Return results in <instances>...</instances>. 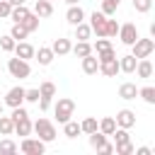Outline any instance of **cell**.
I'll use <instances>...</instances> for the list:
<instances>
[{
    "mask_svg": "<svg viewBox=\"0 0 155 155\" xmlns=\"http://www.w3.org/2000/svg\"><path fill=\"white\" fill-rule=\"evenodd\" d=\"M31 131L36 133V138H41L44 143H51V140H56V126L48 121V119H36L34 124H31Z\"/></svg>",
    "mask_w": 155,
    "mask_h": 155,
    "instance_id": "6da1fadb",
    "label": "cell"
},
{
    "mask_svg": "<svg viewBox=\"0 0 155 155\" xmlns=\"http://www.w3.org/2000/svg\"><path fill=\"white\" fill-rule=\"evenodd\" d=\"M73 114H75V102H73L70 97H61V99L56 102V107H53V116H56V121H58V124H65Z\"/></svg>",
    "mask_w": 155,
    "mask_h": 155,
    "instance_id": "7a4b0ae2",
    "label": "cell"
},
{
    "mask_svg": "<svg viewBox=\"0 0 155 155\" xmlns=\"http://www.w3.org/2000/svg\"><path fill=\"white\" fill-rule=\"evenodd\" d=\"M7 70H10V75H12V78H17V80H27V78L31 75L29 61H24V58H17V56L7 61Z\"/></svg>",
    "mask_w": 155,
    "mask_h": 155,
    "instance_id": "3957f363",
    "label": "cell"
},
{
    "mask_svg": "<svg viewBox=\"0 0 155 155\" xmlns=\"http://www.w3.org/2000/svg\"><path fill=\"white\" fill-rule=\"evenodd\" d=\"M24 155H44V150H46V143L41 140V138H29V136H24L22 138V143L17 145Z\"/></svg>",
    "mask_w": 155,
    "mask_h": 155,
    "instance_id": "277c9868",
    "label": "cell"
},
{
    "mask_svg": "<svg viewBox=\"0 0 155 155\" xmlns=\"http://www.w3.org/2000/svg\"><path fill=\"white\" fill-rule=\"evenodd\" d=\"M155 51V41L153 39H136L133 44H131V53L136 56V58H148L150 53Z\"/></svg>",
    "mask_w": 155,
    "mask_h": 155,
    "instance_id": "5b68a950",
    "label": "cell"
},
{
    "mask_svg": "<svg viewBox=\"0 0 155 155\" xmlns=\"http://www.w3.org/2000/svg\"><path fill=\"white\" fill-rule=\"evenodd\" d=\"M116 36L121 39L124 46H131L140 34H138V27H136L133 22H126V24H119V34H116Z\"/></svg>",
    "mask_w": 155,
    "mask_h": 155,
    "instance_id": "8992f818",
    "label": "cell"
},
{
    "mask_svg": "<svg viewBox=\"0 0 155 155\" xmlns=\"http://www.w3.org/2000/svg\"><path fill=\"white\" fill-rule=\"evenodd\" d=\"M90 29H92V34H97V36H107V15L104 12H92L90 15Z\"/></svg>",
    "mask_w": 155,
    "mask_h": 155,
    "instance_id": "52a82bcc",
    "label": "cell"
},
{
    "mask_svg": "<svg viewBox=\"0 0 155 155\" xmlns=\"http://www.w3.org/2000/svg\"><path fill=\"white\" fill-rule=\"evenodd\" d=\"M2 104H7L10 109H12V107L24 104V87H22V85L10 87V90H7V94H5V102H2Z\"/></svg>",
    "mask_w": 155,
    "mask_h": 155,
    "instance_id": "ba28073f",
    "label": "cell"
},
{
    "mask_svg": "<svg viewBox=\"0 0 155 155\" xmlns=\"http://www.w3.org/2000/svg\"><path fill=\"white\" fill-rule=\"evenodd\" d=\"M114 121H116L119 128H133V126H136V111H131V109H119L116 116H114Z\"/></svg>",
    "mask_w": 155,
    "mask_h": 155,
    "instance_id": "9c48e42d",
    "label": "cell"
},
{
    "mask_svg": "<svg viewBox=\"0 0 155 155\" xmlns=\"http://www.w3.org/2000/svg\"><path fill=\"white\" fill-rule=\"evenodd\" d=\"M65 19H68V24H80V22H85V10L80 7V5H68V12H65Z\"/></svg>",
    "mask_w": 155,
    "mask_h": 155,
    "instance_id": "30bf717a",
    "label": "cell"
},
{
    "mask_svg": "<svg viewBox=\"0 0 155 155\" xmlns=\"http://www.w3.org/2000/svg\"><path fill=\"white\" fill-rule=\"evenodd\" d=\"M34 46L31 44H27V41H17L15 44V48H12V53L17 56V58H24V61H29V58H34Z\"/></svg>",
    "mask_w": 155,
    "mask_h": 155,
    "instance_id": "8fae6325",
    "label": "cell"
},
{
    "mask_svg": "<svg viewBox=\"0 0 155 155\" xmlns=\"http://www.w3.org/2000/svg\"><path fill=\"white\" fill-rule=\"evenodd\" d=\"M70 48H73V44H70V39H65V36H58V39H53V44H51V51H53L56 56H65V53H70Z\"/></svg>",
    "mask_w": 155,
    "mask_h": 155,
    "instance_id": "7c38bea8",
    "label": "cell"
},
{
    "mask_svg": "<svg viewBox=\"0 0 155 155\" xmlns=\"http://www.w3.org/2000/svg\"><path fill=\"white\" fill-rule=\"evenodd\" d=\"M34 58L39 61V65H51L56 53L51 51V46H39V51H34Z\"/></svg>",
    "mask_w": 155,
    "mask_h": 155,
    "instance_id": "4fadbf2b",
    "label": "cell"
},
{
    "mask_svg": "<svg viewBox=\"0 0 155 155\" xmlns=\"http://www.w3.org/2000/svg\"><path fill=\"white\" fill-rule=\"evenodd\" d=\"M82 73L85 75H97L99 73V61H97L94 53H90V56L82 58Z\"/></svg>",
    "mask_w": 155,
    "mask_h": 155,
    "instance_id": "5bb4252c",
    "label": "cell"
},
{
    "mask_svg": "<svg viewBox=\"0 0 155 155\" xmlns=\"http://www.w3.org/2000/svg\"><path fill=\"white\" fill-rule=\"evenodd\" d=\"M138 78H143V80H148V78H153V63L148 61V58H138V63H136V70H133Z\"/></svg>",
    "mask_w": 155,
    "mask_h": 155,
    "instance_id": "9a60e30c",
    "label": "cell"
},
{
    "mask_svg": "<svg viewBox=\"0 0 155 155\" xmlns=\"http://www.w3.org/2000/svg\"><path fill=\"white\" fill-rule=\"evenodd\" d=\"M119 97L126 99V102L136 99V97H138V87H136V82H121V85H119Z\"/></svg>",
    "mask_w": 155,
    "mask_h": 155,
    "instance_id": "2e32d148",
    "label": "cell"
},
{
    "mask_svg": "<svg viewBox=\"0 0 155 155\" xmlns=\"http://www.w3.org/2000/svg\"><path fill=\"white\" fill-rule=\"evenodd\" d=\"M136 63H138V58H136L133 53H126V56H121V58H119V70L131 75V73L136 70Z\"/></svg>",
    "mask_w": 155,
    "mask_h": 155,
    "instance_id": "e0dca14e",
    "label": "cell"
},
{
    "mask_svg": "<svg viewBox=\"0 0 155 155\" xmlns=\"http://www.w3.org/2000/svg\"><path fill=\"white\" fill-rule=\"evenodd\" d=\"M99 73H104L107 78H116L121 70H119V58H111V61H104L99 63Z\"/></svg>",
    "mask_w": 155,
    "mask_h": 155,
    "instance_id": "ac0fdd59",
    "label": "cell"
},
{
    "mask_svg": "<svg viewBox=\"0 0 155 155\" xmlns=\"http://www.w3.org/2000/svg\"><path fill=\"white\" fill-rule=\"evenodd\" d=\"M29 12H31V10H29L27 5H15V7L10 10V19H12V24H22L24 17H27Z\"/></svg>",
    "mask_w": 155,
    "mask_h": 155,
    "instance_id": "d6986e66",
    "label": "cell"
},
{
    "mask_svg": "<svg viewBox=\"0 0 155 155\" xmlns=\"http://www.w3.org/2000/svg\"><path fill=\"white\" fill-rule=\"evenodd\" d=\"M15 133H17V136H22V138H24V136H29V133H31V119H29V116L17 119V121H15Z\"/></svg>",
    "mask_w": 155,
    "mask_h": 155,
    "instance_id": "ffe728a7",
    "label": "cell"
},
{
    "mask_svg": "<svg viewBox=\"0 0 155 155\" xmlns=\"http://www.w3.org/2000/svg\"><path fill=\"white\" fill-rule=\"evenodd\" d=\"M34 15H36V17H51V15H53V2H48V0H36Z\"/></svg>",
    "mask_w": 155,
    "mask_h": 155,
    "instance_id": "44dd1931",
    "label": "cell"
},
{
    "mask_svg": "<svg viewBox=\"0 0 155 155\" xmlns=\"http://www.w3.org/2000/svg\"><path fill=\"white\" fill-rule=\"evenodd\" d=\"M70 51H73V53H75L78 58H85V56L94 53V51H92V44H90V41H78V44H75V46H73Z\"/></svg>",
    "mask_w": 155,
    "mask_h": 155,
    "instance_id": "7402d4cb",
    "label": "cell"
},
{
    "mask_svg": "<svg viewBox=\"0 0 155 155\" xmlns=\"http://www.w3.org/2000/svg\"><path fill=\"white\" fill-rule=\"evenodd\" d=\"M114 128H116V121H114V116H104V119L97 124V131H102L104 136H111V133H114Z\"/></svg>",
    "mask_w": 155,
    "mask_h": 155,
    "instance_id": "603a6c76",
    "label": "cell"
},
{
    "mask_svg": "<svg viewBox=\"0 0 155 155\" xmlns=\"http://www.w3.org/2000/svg\"><path fill=\"white\" fill-rule=\"evenodd\" d=\"M90 36H92V29H90V24H87V22L75 24V39H78V41H87Z\"/></svg>",
    "mask_w": 155,
    "mask_h": 155,
    "instance_id": "cb8c5ba5",
    "label": "cell"
},
{
    "mask_svg": "<svg viewBox=\"0 0 155 155\" xmlns=\"http://www.w3.org/2000/svg\"><path fill=\"white\" fill-rule=\"evenodd\" d=\"M138 97H140L145 104H155V87H153V85L138 87Z\"/></svg>",
    "mask_w": 155,
    "mask_h": 155,
    "instance_id": "d4e9b609",
    "label": "cell"
},
{
    "mask_svg": "<svg viewBox=\"0 0 155 155\" xmlns=\"http://www.w3.org/2000/svg\"><path fill=\"white\" fill-rule=\"evenodd\" d=\"M63 133L68 136V138H78L82 131H80V124L78 121H73V119H68L65 124H63Z\"/></svg>",
    "mask_w": 155,
    "mask_h": 155,
    "instance_id": "484cf974",
    "label": "cell"
},
{
    "mask_svg": "<svg viewBox=\"0 0 155 155\" xmlns=\"http://www.w3.org/2000/svg\"><path fill=\"white\" fill-rule=\"evenodd\" d=\"M15 133V121L12 116H2L0 114V136H12Z\"/></svg>",
    "mask_w": 155,
    "mask_h": 155,
    "instance_id": "4316f807",
    "label": "cell"
},
{
    "mask_svg": "<svg viewBox=\"0 0 155 155\" xmlns=\"http://www.w3.org/2000/svg\"><path fill=\"white\" fill-rule=\"evenodd\" d=\"M39 94L46 97V99H53V97H56V85H53L51 80H44V82L39 85Z\"/></svg>",
    "mask_w": 155,
    "mask_h": 155,
    "instance_id": "83f0119b",
    "label": "cell"
},
{
    "mask_svg": "<svg viewBox=\"0 0 155 155\" xmlns=\"http://www.w3.org/2000/svg\"><path fill=\"white\" fill-rule=\"evenodd\" d=\"M39 19H41V17H36L34 12H29V15L24 17V22H22V27H24V29H27V31L31 34V31H36V29H39Z\"/></svg>",
    "mask_w": 155,
    "mask_h": 155,
    "instance_id": "f1b7e54d",
    "label": "cell"
},
{
    "mask_svg": "<svg viewBox=\"0 0 155 155\" xmlns=\"http://www.w3.org/2000/svg\"><path fill=\"white\" fill-rule=\"evenodd\" d=\"M97 124H99V121H97L94 116H87V119H82V121H80V131L90 136L92 131H97Z\"/></svg>",
    "mask_w": 155,
    "mask_h": 155,
    "instance_id": "f546056e",
    "label": "cell"
},
{
    "mask_svg": "<svg viewBox=\"0 0 155 155\" xmlns=\"http://www.w3.org/2000/svg\"><path fill=\"white\" fill-rule=\"evenodd\" d=\"M111 138H114V145H121V143H126V140H131V136H128V128H114V133H111Z\"/></svg>",
    "mask_w": 155,
    "mask_h": 155,
    "instance_id": "4dcf8cb0",
    "label": "cell"
},
{
    "mask_svg": "<svg viewBox=\"0 0 155 155\" xmlns=\"http://www.w3.org/2000/svg\"><path fill=\"white\" fill-rule=\"evenodd\" d=\"M104 143H107V136H104L102 131H92V133H90V145H92L94 150H99Z\"/></svg>",
    "mask_w": 155,
    "mask_h": 155,
    "instance_id": "1f68e13d",
    "label": "cell"
},
{
    "mask_svg": "<svg viewBox=\"0 0 155 155\" xmlns=\"http://www.w3.org/2000/svg\"><path fill=\"white\" fill-rule=\"evenodd\" d=\"M17 150H19V148H17V143H15L12 138H7V136H5V138L0 140V153H5V155H12V153H17Z\"/></svg>",
    "mask_w": 155,
    "mask_h": 155,
    "instance_id": "d6a6232c",
    "label": "cell"
},
{
    "mask_svg": "<svg viewBox=\"0 0 155 155\" xmlns=\"http://www.w3.org/2000/svg\"><path fill=\"white\" fill-rule=\"evenodd\" d=\"M119 5H121V0H102V10H99V12H104L107 17H111V15L119 10Z\"/></svg>",
    "mask_w": 155,
    "mask_h": 155,
    "instance_id": "836d02e7",
    "label": "cell"
},
{
    "mask_svg": "<svg viewBox=\"0 0 155 155\" xmlns=\"http://www.w3.org/2000/svg\"><path fill=\"white\" fill-rule=\"evenodd\" d=\"M10 36H12L15 41H24V39L29 36V31H27L22 24H12V29H10Z\"/></svg>",
    "mask_w": 155,
    "mask_h": 155,
    "instance_id": "e575fe53",
    "label": "cell"
},
{
    "mask_svg": "<svg viewBox=\"0 0 155 155\" xmlns=\"http://www.w3.org/2000/svg\"><path fill=\"white\" fill-rule=\"evenodd\" d=\"M133 150H136V145H133L131 140H126V143H121V145H114V153H116V155H133Z\"/></svg>",
    "mask_w": 155,
    "mask_h": 155,
    "instance_id": "d590c367",
    "label": "cell"
},
{
    "mask_svg": "<svg viewBox=\"0 0 155 155\" xmlns=\"http://www.w3.org/2000/svg\"><path fill=\"white\" fill-rule=\"evenodd\" d=\"M15 39L10 36V34H5V36H0V51H5V53H12V48H15Z\"/></svg>",
    "mask_w": 155,
    "mask_h": 155,
    "instance_id": "8d00e7d4",
    "label": "cell"
},
{
    "mask_svg": "<svg viewBox=\"0 0 155 155\" xmlns=\"http://www.w3.org/2000/svg\"><path fill=\"white\" fill-rule=\"evenodd\" d=\"M150 7H153V0H133V10L140 12V15L150 12Z\"/></svg>",
    "mask_w": 155,
    "mask_h": 155,
    "instance_id": "74e56055",
    "label": "cell"
},
{
    "mask_svg": "<svg viewBox=\"0 0 155 155\" xmlns=\"http://www.w3.org/2000/svg\"><path fill=\"white\" fill-rule=\"evenodd\" d=\"M111 58H116V51H114V46H109V48H104V51H97V61H99V63H104V61H111Z\"/></svg>",
    "mask_w": 155,
    "mask_h": 155,
    "instance_id": "f35d334b",
    "label": "cell"
},
{
    "mask_svg": "<svg viewBox=\"0 0 155 155\" xmlns=\"http://www.w3.org/2000/svg\"><path fill=\"white\" fill-rule=\"evenodd\" d=\"M111 46V41H109V36H97V41H94V46H92V51H104V48H109Z\"/></svg>",
    "mask_w": 155,
    "mask_h": 155,
    "instance_id": "ab89813d",
    "label": "cell"
},
{
    "mask_svg": "<svg viewBox=\"0 0 155 155\" xmlns=\"http://www.w3.org/2000/svg\"><path fill=\"white\" fill-rule=\"evenodd\" d=\"M116 34H119V22L107 17V36H116Z\"/></svg>",
    "mask_w": 155,
    "mask_h": 155,
    "instance_id": "60d3db41",
    "label": "cell"
},
{
    "mask_svg": "<svg viewBox=\"0 0 155 155\" xmlns=\"http://www.w3.org/2000/svg\"><path fill=\"white\" fill-rule=\"evenodd\" d=\"M39 97H41V94H39V87L24 90V102H31V104H34V102H39Z\"/></svg>",
    "mask_w": 155,
    "mask_h": 155,
    "instance_id": "b9f144b4",
    "label": "cell"
},
{
    "mask_svg": "<svg viewBox=\"0 0 155 155\" xmlns=\"http://www.w3.org/2000/svg\"><path fill=\"white\" fill-rule=\"evenodd\" d=\"M10 10H12V5L7 0H0V17H10Z\"/></svg>",
    "mask_w": 155,
    "mask_h": 155,
    "instance_id": "7bdbcfd3",
    "label": "cell"
},
{
    "mask_svg": "<svg viewBox=\"0 0 155 155\" xmlns=\"http://www.w3.org/2000/svg\"><path fill=\"white\" fill-rule=\"evenodd\" d=\"M36 104H39V109H41V111H48V107H51V99H46V97H39V102H36Z\"/></svg>",
    "mask_w": 155,
    "mask_h": 155,
    "instance_id": "ee69618b",
    "label": "cell"
},
{
    "mask_svg": "<svg viewBox=\"0 0 155 155\" xmlns=\"http://www.w3.org/2000/svg\"><path fill=\"white\" fill-rule=\"evenodd\" d=\"M97 153H104V155H111V153H114V145H111V143H104V145H102V148H99Z\"/></svg>",
    "mask_w": 155,
    "mask_h": 155,
    "instance_id": "f6af8a7d",
    "label": "cell"
},
{
    "mask_svg": "<svg viewBox=\"0 0 155 155\" xmlns=\"http://www.w3.org/2000/svg\"><path fill=\"white\" fill-rule=\"evenodd\" d=\"M133 153H136V155H150V153H153V150H150V148H148V145H143V148H136V150H133Z\"/></svg>",
    "mask_w": 155,
    "mask_h": 155,
    "instance_id": "bcb514c9",
    "label": "cell"
},
{
    "mask_svg": "<svg viewBox=\"0 0 155 155\" xmlns=\"http://www.w3.org/2000/svg\"><path fill=\"white\" fill-rule=\"evenodd\" d=\"M7 2H10V5H12V7H15V5H24V2H27V0H7Z\"/></svg>",
    "mask_w": 155,
    "mask_h": 155,
    "instance_id": "7dc6e473",
    "label": "cell"
},
{
    "mask_svg": "<svg viewBox=\"0 0 155 155\" xmlns=\"http://www.w3.org/2000/svg\"><path fill=\"white\" fill-rule=\"evenodd\" d=\"M63 2H68V5H80V0H63Z\"/></svg>",
    "mask_w": 155,
    "mask_h": 155,
    "instance_id": "c3c4849f",
    "label": "cell"
},
{
    "mask_svg": "<svg viewBox=\"0 0 155 155\" xmlns=\"http://www.w3.org/2000/svg\"><path fill=\"white\" fill-rule=\"evenodd\" d=\"M2 107H5V104H2V102H0V114H2Z\"/></svg>",
    "mask_w": 155,
    "mask_h": 155,
    "instance_id": "681fc988",
    "label": "cell"
},
{
    "mask_svg": "<svg viewBox=\"0 0 155 155\" xmlns=\"http://www.w3.org/2000/svg\"><path fill=\"white\" fill-rule=\"evenodd\" d=\"M48 2H56V0H48Z\"/></svg>",
    "mask_w": 155,
    "mask_h": 155,
    "instance_id": "f907efd6",
    "label": "cell"
},
{
    "mask_svg": "<svg viewBox=\"0 0 155 155\" xmlns=\"http://www.w3.org/2000/svg\"><path fill=\"white\" fill-rule=\"evenodd\" d=\"M0 73H2V65H0Z\"/></svg>",
    "mask_w": 155,
    "mask_h": 155,
    "instance_id": "816d5d0a",
    "label": "cell"
}]
</instances>
